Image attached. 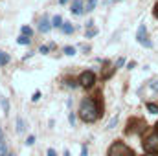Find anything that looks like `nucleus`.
<instances>
[{"label":"nucleus","instance_id":"17","mask_svg":"<svg viewBox=\"0 0 158 156\" xmlns=\"http://www.w3.org/2000/svg\"><path fill=\"white\" fill-rule=\"evenodd\" d=\"M149 88H151L153 92H158V79H156V81H151V83H149Z\"/></svg>","mask_w":158,"mask_h":156},{"label":"nucleus","instance_id":"28","mask_svg":"<svg viewBox=\"0 0 158 156\" xmlns=\"http://www.w3.org/2000/svg\"><path fill=\"white\" fill-rule=\"evenodd\" d=\"M155 15H156V18H158V4L155 6Z\"/></svg>","mask_w":158,"mask_h":156},{"label":"nucleus","instance_id":"26","mask_svg":"<svg viewBox=\"0 0 158 156\" xmlns=\"http://www.w3.org/2000/svg\"><path fill=\"white\" fill-rule=\"evenodd\" d=\"M46 156H57V154H55V151H53V149H48V153H46Z\"/></svg>","mask_w":158,"mask_h":156},{"label":"nucleus","instance_id":"2","mask_svg":"<svg viewBox=\"0 0 158 156\" xmlns=\"http://www.w3.org/2000/svg\"><path fill=\"white\" fill-rule=\"evenodd\" d=\"M109 156H134V153L121 142H114L109 149Z\"/></svg>","mask_w":158,"mask_h":156},{"label":"nucleus","instance_id":"18","mask_svg":"<svg viewBox=\"0 0 158 156\" xmlns=\"http://www.w3.org/2000/svg\"><path fill=\"white\" fill-rule=\"evenodd\" d=\"M64 53H66V55H74V53H76V50H74L72 46H66V48H64Z\"/></svg>","mask_w":158,"mask_h":156},{"label":"nucleus","instance_id":"23","mask_svg":"<svg viewBox=\"0 0 158 156\" xmlns=\"http://www.w3.org/2000/svg\"><path fill=\"white\" fill-rule=\"evenodd\" d=\"M22 33H24V35H31V30H30L28 26H24V28H22Z\"/></svg>","mask_w":158,"mask_h":156},{"label":"nucleus","instance_id":"20","mask_svg":"<svg viewBox=\"0 0 158 156\" xmlns=\"http://www.w3.org/2000/svg\"><path fill=\"white\" fill-rule=\"evenodd\" d=\"M96 33H98V31H96V30H92V28H90V30H88V31H86V37H88V39H90V37H94V35H96Z\"/></svg>","mask_w":158,"mask_h":156},{"label":"nucleus","instance_id":"15","mask_svg":"<svg viewBox=\"0 0 158 156\" xmlns=\"http://www.w3.org/2000/svg\"><path fill=\"white\" fill-rule=\"evenodd\" d=\"M24 129H26V127H24V121L19 117V119H17V130H19V132H24Z\"/></svg>","mask_w":158,"mask_h":156},{"label":"nucleus","instance_id":"3","mask_svg":"<svg viewBox=\"0 0 158 156\" xmlns=\"http://www.w3.org/2000/svg\"><path fill=\"white\" fill-rule=\"evenodd\" d=\"M143 147H145L147 153H151V154H158V132H151V134L145 138Z\"/></svg>","mask_w":158,"mask_h":156},{"label":"nucleus","instance_id":"10","mask_svg":"<svg viewBox=\"0 0 158 156\" xmlns=\"http://www.w3.org/2000/svg\"><path fill=\"white\" fill-rule=\"evenodd\" d=\"M7 63H9V55L4 53V51H0V64L4 66V64H7Z\"/></svg>","mask_w":158,"mask_h":156},{"label":"nucleus","instance_id":"12","mask_svg":"<svg viewBox=\"0 0 158 156\" xmlns=\"http://www.w3.org/2000/svg\"><path fill=\"white\" fill-rule=\"evenodd\" d=\"M9 153H7V147H6V142L2 140L0 142V156H7Z\"/></svg>","mask_w":158,"mask_h":156},{"label":"nucleus","instance_id":"9","mask_svg":"<svg viewBox=\"0 0 158 156\" xmlns=\"http://www.w3.org/2000/svg\"><path fill=\"white\" fill-rule=\"evenodd\" d=\"M63 31H64L66 35H70V33L74 31V28H72V24H70V22H64V24H63Z\"/></svg>","mask_w":158,"mask_h":156},{"label":"nucleus","instance_id":"34","mask_svg":"<svg viewBox=\"0 0 158 156\" xmlns=\"http://www.w3.org/2000/svg\"><path fill=\"white\" fill-rule=\"evenodd\" d=\"M156 132H158V123H156Z\"/></svg>","mask_w":158,"mask_h":156},{"label":"nucleus","instance_id":"27","mask_svg":"<svg viewBox=\"0 0 158 156\" xmlns=\"http://www.w3.org/2000/svg\"><path fill=\"white\" fill-rule=\"evenodd\" d=\"M81 156H86V145L81 147Z\"/></svg>","mask_w":158,"mask_h":156},{"label":"nucleus","instance_id":"1","mask_svg":"<svg viewBox=\"0 0 158 156\" xmlns=\"http://www.w3.org/2000/svg\"><path fill=\"white\" fill-rule=\"evenodd\" d=\"M101 116V107L94 101V99H83L81 107H79V117L86 123H94L98 117Z\"/></svg>","mask_w":158,"mask_h":156},{"label":"nucleus","instance_id":"33","mask_svg":"<svg viewBox=\"0 0 158 156\" xmlns=\"http://www.w3.org/2000/svg\"><path fill=\"white\" fill-rule=\"evenodd\" d=\"M7 156H15V154H11V153H9V154H7Z\"/></svg>","mask_w":158,"mask_h":156},{"label":"nucleus","instance_id":"22","mask_svg":"<svg viewBox=\"0 0 158 156\" xmlns=\"http://www.w3.org/2000/svg\"><path fill=\"white\" fill-rule=\"evenodd\" d=\"M123 64H125V59H118V61H116V68H121Z\"/></svg>","mask_w":158,"mask_h":156},{"label":"nucleus","instance_id":"21","mask_svg":"<svg viewBox=\"0 0 158 156\" xmlns=\"http://www.w3.org/2000/svg\"><path fill=\"white\" fill-rule=\"evenodd\" d=\"M35 143V136H30L28 140H26V145H33Z\"/></svg>","mask_w":158,"mask_h":156},{"label":"nucleus","instance_id":"32","mask_svg":"<svg viewBox=\"0 0 158 156\" xmlns=\"http://www.w3.org/2000/svg\"><path fill=\"white\" fill-rule=\"evenodd\" d=\"M143 156H153V154H151V153H149V154H143Z\"/></svg>","mask_w":158,"mask_h":156},{"label":"nucleus","instance_id":"4","mask_svg":"<svg viewBox=\"0 0 158 156\" xmlns=\"http://www.w3.org/2000/svg\"><path fill=\"white\" fill-rule=\"evenodd\" d=\"M136 40H138L142 46H145V48H151V46H153V42H151L149 37H147V28H145V24H140V26H138Z\"/></svg>","mask_w":158,"mask_h":156},{"label":"nucleus","instance_id":"24","mask_svg":"<svg viewBox=\"0 0 158 156\" xmlns=\"http://www.w3.org/2000/svg\"><path fill=\"white\" fill-rule=\"evenodd\" d=\"M31 99H33V101H39L40 99V92H35V94L31 96Z\"/></svg>","mask_w":158,"mask_h":156},{"label":"nucleus","instance_id":"29","mask_svg":"<svg viewBox=\"0 0 158 156\" xmlns=\"http://www.w3.org/2000/svg\"><path fill=\"white\" fill-rule=\"evenodd\" d=\"M4 140V134H2V129H0V142Z\"/></svg>","mask_w":158,"mask_h":156},{"label":"nucleus","instance_id":"31","mask_svg":"<svg viewBox=\"0 0 158 156\" xmlns=\"http://www.w3.org/2000/svg\"><path fill=\"white\" fill-rule=\"evenodd\" d=\"M59 2H61V4H64V2H66V0H59Z\"/></svg>","mask_w":158,"mask_h":156},{"label":"nucleus","instance_id":"30","mask_svg":"<svg viewBox=\"0 0 158 156\" xmlns=\"http://www.w3.org/2000/svg\"><path fill=\"white\" fill-rule=\"evenodd\" d=\"M64 156H70V151H64Z\"/></svg>","mask_w":158,"mask_h":156},{"label":"nucleus","instance_id":"16","mask_svg":"<svg viewBox=\"0 0 158 156\" xmlns=\"http://www.w3.org/2000/svg\"><path fill=\"white\" fill-rule=\"evenodd\" d=\"M118 119H119L118 116H114L110 121H109V125H107V127H109V129H114V127H116V123H118Z\"/></svg>","mask_w":158,"mask_h":156},{"label":"nucleus","instance_id":"5","mask_svg":"<svg viewBox=\"0 0 158 156\" xmlns=\"http://www.w3.org/2000/svg\"><path fill=\"white\" fill-rule=\"evenodd\" d=\"M79 83H81L83 88H90V86L96 83V76H94V72H90V70L83 72V74L79 76Z\"/></svg>","mask_w":158,"mask_h":156},{"label":"nucleus","instance_id":"11","mask_svg":"<svg viewBox=\"0 0 158 156\" xmlns=\"http://www.w3.org/2000/svg\"><path fill=\"white\" fill-rule=\"evenodd\" d=\"M96 2H98V0H86V6H85V9H86V11H94V7H96Z\"/></svg>","mask_w":158,"mask_h":156},{"label":"nucleus","instance_id":"19","mask_svg":"<svg viewBox=\"0 0 158 156\" xmlns=\"http://www.w3.org/2000/svg\"><path fill=\"white\" fill-rule=\"evenodd\" d=\"M2 109H4V112L9 110V101H7V99H2Z\"/></svg>","mask_w":158,"mask_h":156},{"label":"nucleus","instance_id":"8","mask_svg":"<svg viewBox=\"0 0 158 156\" xmlns=\"http://www.w3.org/2000/svg\"><path fill=\"white\" fill-rule=\"evenodd\" d=\"M52 26H53V28H63V18H61L59 15H55V17L52 18Z\"/></svg>","mask_w":158,"mask_h":156},{"label":"nucleus","instance_id":"25","mask_svg":"<svg viewBox=\"0 0 158 156\" xmlns=\"http://www.w3.org/2000/svg\"><path fill=\"white\" fill-rule=\"evenodd\" d=\"M48 50H50L48 46H40V53H48Z\"/></svg>","mask_w":158,"mask_h":156},{"label":"nucleus","instance_id":"13","mask_svg":"<svg viewBox=\"0 0 158 156\" xmlns=\"http://www.w3.org/2000/svg\"><path fill=\"white\" fill-rule=\"evenodd\" d=\"M19 44H30V35H20L19 39H17Z\"/></svg>","mask_w":158,"mask_h":156},{"label":"nucleus","instance_id":"6","mask_svg":"<svg viewBox=\"0 0 158 156\" xmlns=\"http://www.w3.org/2000/svg\"><path fill=\"white\" fill-rule=\"evenodd\" d=\"M86 9L83 7V2L81 0H74V4H72V13L74 15H83Z\"/></svg>","mask_w":158,"mask_h":156},{"label":"nucleus","instance_id":"7","mask_svg":"<svg viewBox=\"0 0 158 156\" xmlns=\"http://www.w3.org/2000/svg\"><path fill=\"white\" fill-rule=\"evenodd\" d=\"M50 26H52V24H50L48 17H42V18L39 20V31H40V33H46V31L50 30Z\"/></svg>","mask_w":158,"mask_h":156},{"label":"nucleus","instance_id":"14","mask_svg":"<svg viewBox=\"0 0 158 156\" xmlns=\"http://www.w3.org/2000/svg\"><path fill=\"white\" fill-rule=\"evenodd\" d=\"M147 110L153 112V114H158V105H155V103H147Z\"/></svg>","mask_w":158,"mask_h":156}]
</instances>
